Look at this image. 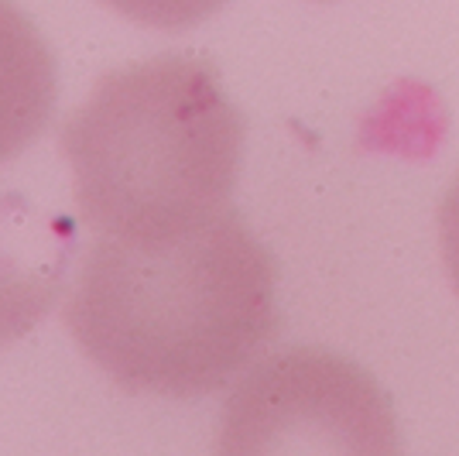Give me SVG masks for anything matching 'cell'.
<instances>
[{
	"instance_id": "obj_4",
	"label": "cell",
	"mask_w": 459,
	"mask_h": 456,
	"mask_svg": "<svg viewBox=\"0 0 459 456\" xmlns=\"http://www.w3.org/2000/svg\"><path fill=\"white\" fill-rule=\"evenodd\" d=\"M76 244L69 216L24 192H0V350L24 340L56 309Z\"/></svg>"
},
{
	"instance_id": "obj_1",
	"label": "cell",
	"mask_w": 459,
	"mask_h": 456,
	"mask_svg": "<svg viewBox=\"0 0 459 456\" xmlns=\"http://www.w3.org/2000/svg\"><path fill=\"white\" fill-rule=\"evenodd\" d=\"M65 326L124 391L203 399L278 337V265L230 206L154 241L96 237L69 292Z\"/></svg>"
},
{
	"instance_id": "obj_6",
	"label": "cell",
	"mask_w": 459,
	"mask_h": 456,
	"mask_svg": "<svg viewBox=\"0 0 459 456\" xmlns=\"http://www.w3.org/2000/svg\"><path fill=\"white\" fill-rule=\"evenodd\" d=\"M120 18L158 28V31H189L223 11L227 0H103Z\"/></svg>"
},
{
	"instance_id": "obj_2",
	"label": "cell",
	"mask_w": 459,
	"mask_h": 456,
	"mask_svg": "<svg viewBox=\"0 0 459 456\" xmlns=\"http://www.w3.org/2000/svg\"><path fill=\"white\" fill-rule=\"evenodd\" d=\"M247 124L206 58L165 52L114 69L62 127L82 220L154 241L230 206Z\"/></svg>"
},
{
	"instance_id": "obj_3",
	"label": "cell",
	"mask_w": 459,
	"mask_h": 456,
	"mask_svg": "<svg viewBox=\"0 0 459 456\" xmlns=\"http://www.w3.org/2000/svg\"><path fill=\"white\" fill-rule=\"evenodd\" d=\"M216 456H402V433L370 371L336 350L291 346L237 381Z\"/></svg>"
},
{
	"instance_id": "obj_7",
	"label": "cell",
	"mask_w": 459,
	"mask_h": 456,
	"mask_svg": "<svg viewBox=\"0 0 459 456\" xmlns=\"http://www.w3.org/2000/svg\"><path fill=\"white\" fill-rule=\"evenodd\" d=\"M439 250L442 265L449 271V282L459 295V175L453 179V186L439 206Z\"/></svg>"
},
{
	"instance_id": "obj_5",
	"label": "cell",
	"mask_w": 459,
	"mask_h": 456,
	"mask_svg": "<svg viewBox=\"0 0 459 456\" xmlns=\"http://www.w3.org/2000/svg\"><path fill=\"white\" fill-rule=\"evenodd\" d=\"M56 100L58 69L48 41L14 0H0V165L39 141Z\"/></svg>"
}]
</instances>
